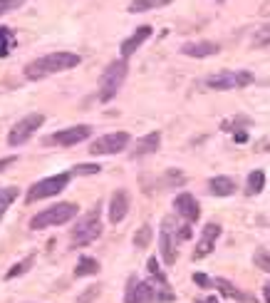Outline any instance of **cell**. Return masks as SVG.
<instances>
[{"instance_id": "4dcf8cb0", "label": "cell", "mask_w": 270, "mask_h": 303, "mask_svg": "<svg viewBox=\"0 0 270 303\" xmlns=\"http://www.w3.org/2000/svg\"><path fill=\"white\" fill-rule=\"evenodd\" d=\"M146 269H149V274H151V278H157V281H166V276H164V271H159V261H157V259H149V263H146Z\"/></svg>"}, {"instance_id": "7a4b0ae2", "label": "cell", "mask_w": 270, "mask_h": 303, "mask_svg": "<svg viewBox=\"0 0 270 303\" xmlns=\"http://www.w3.org/2000/svg\"><path fill=\"white\" fill-rule=\"evenodd\" d=\"M77 211H80V206L72 202L55 204V206H50V209H45V211H40V214H35L30 219V229L40 231V229H50V226H62L70 219L77 217Z\"/></svg>"}, {"instance_id": "7c38bea8", "label": "cell", "mask_w": 270, "mask_h": 303, "mask_svg": "<svg viewBox=\"0 0 270 303\" xmlns=\"http://www.w3.org/2000/svg\"><path fill=\"white\" fill-rule=\"evenodd\" d=\"M151 32H154V30H151V25H142V28L134 30V32H131V35L127 38V40L122 43V47H119V52H122V60L131 58V55H134V52H137V50H139V47H142V45L146 43L149 38H151Z\"/></svg>"}, {"instance_id": "cb8c5ba5", "label": "cell", "mask_w": 270, "mask_h": 303, "mask_svg": "<svg viewBox=\"0 0 270 303\" xmlns=\"http://www.w3.org/2000/svg\"><path fill=\"white\" fill-rule=\"evenodd\" d=\"M17 194H20V191H17L15 187L0 189V219L5 217V211L10 209V204H13L15 199H17Z\"/></svg>"}, {"instance_id": "8992f818", "label": "cell", "mask_w": 270, "mask_h": 303, "mask_svg": "<svg viewBox=\"0 0 270 303\" xmlns=\"http://www.w3.org/2000/svg\"><path fill=\"white\" fill-rule=\"evenodd\" d=\"M45 124V115L43 112H30V115H25L17 124H13V130H10V134H8V145L10 147H20L25 145L30 137L35 134V132L40 130Z\"/></svg>"}, {"instance_id": "9c48e42d", "label": "cell", "mask_w": 270, "mask_h": 303, "mask_svg": "<svg viewBox=\"0 0 270 303\" xmlns=\"http://www.w3.org/2000/svg\"><path fill=\"white\" fill-rule=\"evenodd\" d=\"M129 132H109V134H104L100 139H94L92 145H89V154H94V157H102V154H119V152H124L129 145Z\"/></svg>"}, {"instance_id": "d6986e66", "label": "cell", "mask_w": 270, "mask_h": 303, "mask_svg": "<svg viewBox=\"0 0 270 303\" xmlns=\"http://www.w3.org/2000/svg\"><path fill=\"white\" fill-rule=\"evenodd\" d=\"M265 187V172L263 169H253V172L248 174V179H245V194L248 197H256L260 194Z\"/></svg>"}, {"instance_id": "30bf717a", "label": "cell", "mask_w": 270, "mask_h": 303, "mask_svg": "<svg viewBox=\"0 0 270 303\" xmlns=\"http://www.w3.org/2000/svg\"><path fill=\"white\" fill-rule=\"evenodd\" d=\"M92 134V127L89 124H74V127H67V130H60L55 132L52 137L45 139V145H57V147H74L80 142L89 139Z\"/></svg>"}, {"instance_id": "74e56055", "label": "cell", "mask_w": 270, "mask_h": 303, "mask_svg": "<svg viewBox=\"0 0 270 303\" xmlns=\"http://www.w3.org/2000/svg\"><path fill=\"white\" fill-rule=\"evenodd\" d=\"M199 303H218V298H216V296H208V298H201Z\"/></svg>"}, {"instance_id": "ba28073f", "label": "cell", "mask_w": 270, "mask_h": 303, "mask_svg": "<svg viewBox=\"0 0 270 303\" xmlns=\"http://www.w3.org/2000/svg\"><path fill=\"white\" fill-rule=\"evenodd\" d=\"M256 77L250 70H236V73H216L206 80V85L211 90H241L248 87Z\"/></svg>"}, {"instance_id": "52a82bcc", "label": "cell", "mask_w": 270, "mask_h": 303, "mask_svg": "<svg viewBox=\"0 0 270 303\" xmlns=\"http://www.w3.org/2000/svg\"><path fill=\"white\" fill-rule=\"evenodd\" d=\"M176 219L166 217L161 221V234H159V248H161V261L166 266H173L176 263V246H179V236H176Z\"/></svg>"}, {"instance_id": "3957f363", "label": "cell", "mask_w": 270, "mask_h": 303, "mask_svg": "<svg viewBox=\"0 0 270 303\" xmlns=\"http://www.w3.org/2000/svg\"><path fill=\"white\" fill-rule=\"evenodd\" d=\"M127 75H129L127 60H114V62H109L107 70L100 77V100L112 102L117 97V92L122 90V85H124Z\"/></svg>"}, {"instance_id": "d6a6232c", "label": "cell", "mask_w": 270, "mask_h": 303, "mask_svg": "<svg viewBox=\"0 0 270 303\" xmlns=\"http://www.w3.org/2000/svg\"><path fill=\"white\" fill-rule=\"evenodd\" d=\"M100 291H102L100 286H92V289H87L85 296H80V298H77L74 303H89V301H94V298L100 296Z\"/></svg>"}, {"instance_id": "d590c367", "label": "cell", "mask_w": 270, "mask_h": 303, "mask_svg": "<svg viewBox=\"0 0 270 303\" xmlns=\"http://www.w3.org/2000/svg\"><path fill=\"white\" fill-rule=\"evenodd\" d=\"M263 298L265 303H270V283H265V289H263Z\"/></svg>"}, {"instance_id": "7402d4cb", "label": "cell", "mask_w": 270, "mask_h": 303, "mask_svg": "<svg viewBox=\"0 0 270 303\" xmlns=\"http://www.w3.org/2000/svg\"><path fill=\"white\" fill-rule=\"evenodd\" d=\"M253 124V119L250 117H233V119H226V122H221V130L226 132H245L248 127Z\"/></svg>"}, {"instance_id": "ffe728a7", "label": "cell", "mask_w": 270, "mask_h": 303, "mask_svg": "<svg viewBox=\"0 0 270 303\" xmlns=\"http://www.w3.org/2000/svg\"><path fill=\"white\" fill-rule=\"evenodd\" d=\"M100 274V261L92 259V256H82V259L77 261V266H74V276H94Z\"/></svg>"}, {"instance_id": "8d00e7d4", "label": "cell", "mask_w": 270, "mask_h": 303, "mask_svg": "<svg viewBox=\"0 0 270 303\" xmlns=\"http://www.w3.org/2000/svg\"><path fill=\"white\" fill-rule=\"evenodd\" d=\"M245 139H248V132H238L236 134V142H245Z\"/></svg>"}, {"instance_id": "e575fe53", "label": "cell", "mask_w": 270, "mask_h": 303, "mask_svg": "<svg viewBox=\"0 0 270 303\" xmlns=\"http://www.w3.org/2000/svg\"><path fill=\"white\" fill-rule=\"evenodd\" d=\"M13 162H15V157H5V159H0V172H5V169H8V167H10Z\"/></svg>"}, {"instance_id": "6da1fadb", "label": "cell", "mask_w": 270, "mask_h": 303, "mask_svg": "<svg viewBox=\"0 0 270 303\" xmlns=\"http://www.w3.org/2000/svg\"><path fill=\"white\" fill-rule=\"evenodd\" d=\"M82 62V58L77 52H50V55H43V58L32 60L28 67H25V77L28 80H43L47 75L55 73H65V70H72Z\"/></svg>"}, {"instance_id": "d4e9b609", "label": "cell", "mask_w": 270, "mask_h": 303, "mask_svg": "<svg viewBox=\"0 0 270 303\" xmlns=\"http://www.w3.org/2000/svg\"><path fill=\"white\" fill-rule=\"evenodd\" d=\"M32 263H35V256L30 254L28 259H23L20 263H15V266H10V271L5 274V278L10 281V278H17V276H23L25 271H30V269H32Z\"/></svg>"}, {"instance_id": "4fadbf2b", "label": "cell", "mask_w": 270, "mask_h": 303, "mask_svg": "<svg viewBox=\"0 0 270 303\" xmlns=\"http://www.w3.org/2000/svg\"><path fill=\"white\" fill-rule=\"evenodd\" d=\"M221 236V226L218 224H206L203 226V234H201V241L194 251V259H206L208 254H214L216 248V239Z\"/></svg>"}, {"instance_id": "f546056e", "label": "cell", "mask_w": 270, "mask_h": 303, "mask_svg": "<svg viewBox=\"0 0 270 303\" xmlns=\"http://www.w3.org/2000/svg\"><path fill=\"white\" fill-rule=\"evenodd\" d=\"M253 261H256L258 269H263V271H268L270 274V254H265V251H256Z\"/></svg>"}, {"instance_id": "5b68a950", "label": "cell", "mask_w": 270, "mask_h": 303, "mask_svg": "<svg viewBox=\"0 0 270 303\" xmlns=\"http://www.w3.org/2000/svg\"><path fill=\"white\" fill-rule=\"evenodd\" d=\"M72 174L70 172H62V174H55V176H47V179H40L35 182L30 191L25 194V202L28 204H35L40 199H50V197H57L60 191H65V187L70 184Z\"/></svg>"}, {"instance_id": "1f68e13d", "label": "cell", "mask_w": 270, "mask_h": 303, "mask_svg": "<svg viewBox=\"0 0 270 303\" xmlns=\"http://www.w3.org/2000/svg\"><path fill=\"white\" fill-rule=\"evenodd\" d=\"M194 283L201 289H214V278H208L206 274H194Z\"/></svg>"}, {"instance_id": "f1b7e54d", "label": "cell", "mask_w": 270, "mask_h": 303, "mask_svg": "<svg viewBox=\"0 0 270 303\" xmlns=\"http://www.w3.org/2000/svg\"><path fill=\"white\" fill-rule=\"evenodd\" d=\"M28 0H0V15L5 13H13V10H17V8H23Z\"/></svg>"}, {"instance_id": "277c9868", "label": "cell", "mask_w": 270, "mask_h": 303, "mask_svg": "<svg viewBox=\"0 0 270 303\" xmlns=\"http://www.w3.org/2000/svg\"><path fill=\"white\" fill-rule=\"evenodd\" d=\"M102 236V219H100V206H94L89 214L80 219L72 229L70 241L72 246H89L92 241H97Z\"/></svg>"}, {"instance_id": "603a6c76", "label": "cell", "mask_w": 270, "mask_h": 303, "mask_svg": "<svg viewBox=\"0 0 270 303\" xmlns=\"http://www.w3.org/2000/svg\"><path fill=\"white\" fill-rule=\"evenodd\" d=\"M15 47V32L10 28H0V58H8Z\"/></svg>"}, {"instance_id": "8fae6325", "label": "cell", "mask_w": 270, "mask_h": 303, "mask_svg": "<svg viewBox=\"0 0 270 303\" xmlns=\"http://www.w3.org/2000/svg\"><path fill=\"white\" fill-rule=\"evenodd\" d=\"M173 209H176V214L181 219H186V224H194V221L201 217L199 202H196V197L188 194V191H181V194L173 199Z\"/></svg>"}, {"instance_id": "f35d334b", "label": "cell", "mask_w": 270, "mask_h": 303, "mask_svg": "<svg viewBox=\"0 0 270 303\" xmlns=\"http://www.w3.org/2000/svg\"><path fill=\"white\" fill-rule=\"evenodd\" d=\"M268 152H270V145H268Z\"/></svg>"}, {"instance_id": "4316f807", "label": "cell", "mask_w": 270, "mask_h": 303, "mask_svg": "<svg viewBox=\"0 0 270 303\" xmlns=\"http://www.w3.org/2000/svg\"><path fill=\"white\" fill-rule=\"evenodd\" d=\"M253 45H256V47H265V45H270V25H263V28L253 35Z\"/></svg>"}, {"instance_id": "5bb4252c", "label": "cell", "mask_w": 270, "mask_h": 303, "mask_svg": "<svg viewBox=\"0 0 270 303\" xmlns=\"http://www.w3.org/2000/svg\"><path fill=\"white\" fill-rule=\"evenodd\" d=\"M127 211H129V194L124 189H117L112 194V199H109V221L119 224L122 219L127 217Z\"/></svg>"}, {"instance_id": "2e32d148", "label": "cell", "mask_w": 270, "mask_h": 303, "mask_svg": "<svg viewBox=\"0 0 270 303\" xmlns=\"http://www.w3.org/2000/svg\"><path fill=\"white\" fill-rule=\"evenodd\" d=\"M161 145V132H149V134H144L142 139L137 142L134 147V157H146V154H154Z\"/></svg>"}, {"instance_id": "9a60e30c", "label": "cell", "mask_w": 270, "mask_h": 303, "mask_svg": "<svg viewBox=\"0 0 270 303\" xmlns=\"http://www.w3.org/2000/svg\"><path fill=\"white\" fill-rule=\"evenodd\" d=\"M221 47L216 43H208V40H201V43H186L181 45V52L188 55V58H211L216 55Z\"/></svg>"}, {"instance_id": "484cf974", "label": "cell", "mask_w": 270, "mask_h": 303, "mask_svg": "<svg viewBox=\"0 0 270 303\" xmlns=\"http://www.w3.org/2000/svg\"><path fill=\"white\" fill-rule=\"evenodd\" d=\"M149 244H151V226L144 224V226H139L137 234H134V246H137V248H146Z\"/></svg>"}, {"instance_id": "836d02e7", "label": "cell", "mask_w": 270, "mask_h": 303, "mask_svg": "<svg viewBox=\"0 0 270 303\" xmlns=\"http://www.w3.org/2000/svg\"><path fill=\"white\" fill-rule=\"evenodd\" d=\"M176 236H179V241H188V239L194 236V231H191V224H184V226H179Z\"/></svg>"}, {"instance_id": "ac0fdd59", "label": "cell", "mask_w": 270, "mask_h": 303, "mask_svg": "<svg viewBox=\"0 0 270 303\" xmlns=\"http://www.w3.org/2000/svg\"><path fill=\"white\" fill-rule=\"evenodd\" d=\"M208 189H211L214 197H230L236 191V182L230 176H214L208 182Z\"/></svg>"}, {"instance_id": "e0dca14e", "label": "cell", "mask_w": 270, "mask_h": 303, "mask_svg": "<svg viewBox=\"0 0 270 303\" xmlns=\"http://www.w3.org/2000/svg\"><path fill=\"white\" fill-rule=\"evenodd\" d=\"M214 286L216 289H221V293L228 296V298H236V301H241V303H253V296H250V293H243L241 289H236V286H233L230 281H226V278H216Z\"/></svg>"}, {"instance_id": "44dd1931", "label": "cell", "mask_w": 270, "mask_h": 303, "mask_svg": "<svg viewBox=\"0 0 270 303\" xmlns=\"http://www.w3.org/2000/svg\"><path fill=\"white\" fill-rule=\"evenodd\" d=\"M173 0H131L129 3V13H146V10H154V8H164Z\"/></svg>"}, {"instance_id": "83f0119b", "label": "cell", "mask_w": 270, "mask_h": 303, "mask_svg": "<svg viewBox=\"0 0 270 303\" xmlns=\"http://www.w3.org/2000/svg\"><path fill=\"white\" fill-rule=\"evenodd\" d=\"M102 172V167L100 164H77L74 169H72L70 174H80V176H89V174H97Z\"/></svg>"}]
</instances>
